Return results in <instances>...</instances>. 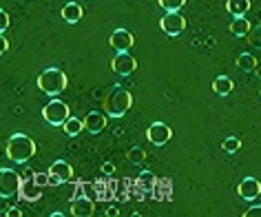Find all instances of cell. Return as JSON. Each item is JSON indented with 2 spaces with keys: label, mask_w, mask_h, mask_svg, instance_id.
Here are the masks:
<instances>
[{
  "label": "cell",
  "mask_w": 261,
  "mask_h": 217,
  "mask_svg": "<svg viewBox=\"0 0 261 217\" xmlns=\"http://www.w3.org/2000/svg\"><path fill=\"white\" fill-rule=\"evenodd\" d=\"M130 107H133V95L124 87H113L104 98V113L109 117H124Z\"/></svg>",
  "instance_id": "6da1fadb"
},
{
  "label": "cell",
  "mask_w": 261,
  "mask_h": 217,
  "mask_svg": "<svg viewBox=\"0 0 261 217\" xmlns=\"http://www.w3.org/2000/svg\"><path fill=\"white\" fill-rule=\"evenodd\" d=\"M82 190H84V195H89V197H91V200H93V202L97 200V193H95V190L91 188V186H82Z\"/></svg>",
  "instance_id": "4dcf8cb0"
},
{
  "label": "cell",
  "mask_w": 261,
  "mask_h": 217,
  "mask_svg": "<svg viewBox=\"0 0 261 217\" xmlns=\"http://www.w3.org/2000/svg\"><path fill=\"white\" fill-rule=\"evenodd\" d=\"M160 29L166 36H179L186 29V20L184 16H179V11H166L160 20Z\"/></svg>",
  "instance_id": "8992f818"
},
{
  "label": "cell",
  "mask_w": 261,
  "mask_h": 217,
  "mask_svg": "<svg viewBox=\"0 0 261 217\" xmlns=\"http://www.w3.org/2000/svg\"><path fill=\"white\" fill-rule=\"evenodd\" d=\"M0 20H3V25H0V34H5V31L9 29V14L7 11H0Z\"/></svg>",
  "instance_id": "4316f807"
},
{
  "label": "cell",
  "mask_w": 261,
  "mask_h": 217,
  "mask_svg": "<svg viewBox=\"0 0 261 217\" xmlns=\"http://www.w3.org/2000/svg\"><path fill=\"white\" fill-rule=\"evenodd\" d=\"M93 204L95 202L89 195H84V190L82 193H75V197L71 200V213L75 217H89V215H93Z\"/></svg>",
  "instance_id": "30bf717a"
},
{
  "label": "cell",
  "mask_w": 261,
  "mask_h": 217,
  "mask_svg": "<svg viewBox=\"0 0 261 217\" xmlns=\"http://www.w3.org/2000/svg\"><path fill=\"white\" fill-rule=\"evenodd\" d=\"M36 155V142L24 133H16L7 142V157L16 164H24Z\"/></svg>",
  "instance_id": "7a4b0ae2"
},
{
  "label": "cell",
  "mask_w": 261,
  "mask_h": 217,
  "mask_svg": "<svg viewBox=\"0 0 261 217\" xmlns=\"http://www.w3.org/2000/svg\"><path fill=\"white\" fill-rule=\"evenodd\" d=\"M254 71H257V76L261 78V64H257V69H254Z\"/></svg>",
  "instance_id": "d6a6232c"
},
{
  "label": "cell",
  "mask_w": 261,
  "mask_h": 217,
  "mask_svg": "<svg viewBox=\"0 0 261 217\" xmlns=\"http://www.w3.org/2000/svg\"><path fill=\"white\" fill-rule=\"evenodd\" d=\"M18 195H20L22 200H27V202H36V200H40V197H42V186H38L36 180H34V175H31L29 180L22 182L20 193H18Z\"/></svg>",
  "instance_id": "4fadbf2b"
},
{
  "label": "cell",
  "mask_w": 261,
  "mask_h": 217,
  "mask_svg": "<svg viewBox=\"0 0 261 217\" xmlns=\"http://www.w3.org/2000/svg\"><path fill=\"white\" fill-rule=\"evenodd\" d=\"M257 58H254L252 54H239V58H237V67L241 69V71H254L257 69Z\"/></svg>",
  "instance_id": "ffe728a7"
},
{
  "label": "cell",
  "mask_w": 261,
  "mask_h": 217,
  "mask_svg": "<svg viewBox=\"0 0 261 217\" xmlns=\"http://www.w3.org/2000/svg\"><path fill=\"white\" fill-rule=\"evenodd\" d=\"M259 95H261V91H259Z\"/></svg>",
  "instance_id": "836d02e7"
},
{
  "label": "cell",
  "mask_w": 261,
  "mask_h": 217,
  "mask_svg": "<svg viewBox=\"0 0 261 217\" xmlns=\"http://www.w3.org/2000/svg\"><path fill=\"white\" fill-rule=\"evenodd\" d=\"M237 193H239L241 200H246V202L257 200V197L261 195V182L257 180V177H244L237 186Z\"/></svg>",
  "instance_id": "9c48e42d"
},
{
  "label": "cell",
  "mask_w": 261,
  "mask_h": 217,
  "mask_svg": "<svg viewBox=\"0 0 261 217\" xmlns=\"http://www.w3.org/2000/svg\"><path fill=\"white\" fill-rule=\"evenodd\" d=\"M155 182H158V180H155L153 173H142L140 175V184H144L146 188H155Z\"/></svg>",
  "instance_id": "484cf974"
},
{
  "label": "cell",
  "mask_w": 261,
  "mask_h": 217,
  "mask_svg": "<svg viewBox=\"0 0 261 217\" xmlns=\"http://www.w3.org/2000/svg\"><path fill=\"white\" fill-rule=\"evenodd\" d=\"M113 171H115V166L111 162H107V164H102V173L104 175H113Z\"/></svg>",
  "instance_id": "f546056e"
},
{
  "label": "cell",
  "mask_w": 261,
  "mask_h": 217,
  "mask_svg": "<svg viewBox=\"0 0 261 217\" xmlns=\"http://www.w3.org/2000/svg\"><path fill=\"white\" fill-rule=\"evenodd\" d=\"M221 149H224V153H237V151L241 149V140L239 137H234V135H230V137H226L224 142H221Z\"/></svg>",
  "instance_id": "44dd1931"
},
{
  "label": "cell",
  "mask_w": 261,
  "mask_h": 217,
  "mask_svg": "<svg viewBox=\"0 0 261 217\" xmlns=\"http://www.w3.org/2000/svg\"><path fill=\"white\" fill-rule=\"evenodd\" d=\"M133 42H135V38L128 29H115L109 38V44L115 51H128L130 47H133Z\"/></svg>",
  "instance_id": "7c38bea8"
},
{
  "label": "cell",
  "mask_w": 261,
  "mask_h": 217,
  "mask_svg": "<svg viewBox=\"0 0 261 217\" xmlns=\"http://www.w3.org/2000/svg\"><path fill=\"white\" fill-rule=\"evenodd\" d=\"M250 29H252V25L248 22V18H246V16L232 18V22H230V34H232L234 38H248Z\"/></svg>",
  "instance_id": "9a60e30c"
},
{
  "label": "cell",
  "mask_w": 261,
  "mask_h": 217,
  "mask_svg": "<svg viewBox=\"0 0 261 217\" xmlns=\"http://www.w3.org/2000/svg\"><path fill=\"white\" fill-rule=\"evenodd\" d=\"M49 173H51V175H56L60 182L73 180V168H71V164H69V162H64V160H58V162L51 164Z\"/></svg>",
  "instance_id": "5bb4252c"
},
{
  "label": "cell",
  "mask_w": 261,
  "mask_h": 217,
  "mask_svg": "<svg viewBox=\"0 0 261 217\" xmlns=\"http://www.w3.org/2000/svg\"><path fill=\"white\" fill-rule=\"evenodd\" d=\"M0 44H3V47H0V51H7V49H9V40L5 38V34H3V40H0Z\"/></svg>",
  "instance_id": "1f68e13d"
},
{
  "label": "cell",
  "mask_w": 261,
  "mask_h": 217,
  "mask_svg": "<svg viewBox=\"0 0 261 217\" xmlns=\"http://www.w3.org/2000/svg\"><path fill=\"white\" fill-rule=\"evenodd\" d=\"M22 177L11 168H0V197L3 200H9L14 197L16 193H20V186H22Z\"/></svg>",
  "instance_id": "277c9868"
},
{
  "label": "cell",
  "mask_w": 261,
  "mask_h": 217,
  "mask_svg": "<svg viewBox=\"0 0 261 217\" xmlns=\"http://www.w3.org/2000/svg\"><path fill=\"white\" fill-rule=\"evenodd\" d=\"M107 113H100V111H91V113L84 117V131H89V135H100L104 129H107Z\"/></svg>",
  "instance_id": "8fae6325"
},
{
  "label": "cell",
  "mask_w": 261,
  "mask_h": 217,
  "mask_svg": "<svg viewBox=\"0 0 261 217\" xmlns=\"http://www.w3.org/2000/svg\"><path fill=\"white\" fill-rule=\"evenodd\" d=\"M244 217H261V206H250L244 213Z\"/></svg>",
  "instance_id": "83f0119b"
},
{
  "label": "cell",
  "mask_w": 261,
  "mask_h": 217,
  "mask_svg": "<svg viewBox=\"0 0 261 217\" xmlns=\"http://www.w3.org/2000/svg\"><path fill=\"white\" fill-rule=\"evenodd\" d=\"M67 74L60 69H56V67H51V69H44L40 76H38V89L42 91L44 95H51V98H56V95H60L64 89H67Z\"/></svg>",
  "instance_id": "3957f363"
},
{
  "label": "cell",
  "mask_w": 261,
  "mask_h": 217,
  "mask_svg": "<svg viewBox=\"0 0 261 217\" xmlns=\"http://www.w3.org/2000/svg\"><path fill=\"white\" fill-rule=\"evenodd\" d=\"M34 180H36V184L38 186H51V173H36L34 175Z\"/></svg>",
  "instance_id": "d4e9b609"
},
{
  "label": "cell",
  "mask_w": 261,
  "mask_h": 217,
  "mask_svg": "<svg viewBox=\"0 0 261 217\" xmlns=\"http://www.w3.org/2000/svg\"><path fill=\"white\" fill-rule=\"evenodd\" d=\"M62 129H64V133H67L69 137H75V135H80L82 131H84V120H80V117H73V115H71L69 120L62 124Z\"/></svg>",
  "instance_id": "d6986e66"
},
{
  "label": "cell",
  "mask_w": 261,
  "mask_h": 217,
  "mask_svg": "<svg viewBox=\"0 0 261 217\" xmlns=\"http://www.w3.org/2000/svg\"><path fill=\"white\" fill-rule=\"evenodd\" d=\"M111 67H113V71H115L117 76L126 78V76H130L135 69H138V62H135V58L130 56L128 51H117V56L113 58Z\"/></svg>",
  "instance_id": "52a82bcc"
},
{
  "label": "cell",
  "mask_w": 261,
  "mask_h": 217,
  "mask_svg": "<svg viewBox=\"0 0 261 217\" xmlns=\"http://www.w3.org/2000/svg\"><path fill=\"white\" fill-rule=\"evenodd\" d=\"M82 7L77 3H67L62 7V18H64V22H69V25H75V22H80L82 20Z\"/></svg>",
  "instance_id": "e0dca14e"
},
{
  "label": "cell",
  "mask_w": 261,
  "mask_h": 217,
  "mask_svg": "<svg viewBox=\"0 0 261 217\" xmlns=\"http://www.w3.org/2000/svg\"><path fill=\"white\" fill-rule=\"evenodd\" d=\"M5 217H22V213H20V208H7L3 213Z\"/></svg>",
  "instance_id": "f1b7e54d"
},
{
  "label": "cell",
  "mask_w": 261,
  "mask_h": 217,
  "mask_svg": "<svg viewBox=\"0 0 261 217\" xmlns=\"http://www.w3.org/2000/svg\"><path fill=\"white\" fill-rule=\"evenodd\" d=\"M248 42H250V47L261 49V25H254V27L250 29V34H248Z\"/></svg>",
  "instance_id": "7402d4cb"
},
{
  "label": "cell",
  "mask_w": 261,
  "mask_h": 217,
  "mask_svg": "<svg viewBox=\"0 0 261 217\" xmlns=\"http://www.w3.org/2000/svg\"><path fill=\"white\" fill-rule=\"evenodd\" d=\"M42 117H44V120H47L49 124H54V127H62V124L71 117L67 102H62V100H51L47 107L42 109Z\"/></svg>",
  "instance_id": "5b68a950"
},
{
  "label": "cell",
  "mask_w": 261,
  "mask_h": 217,
  "mask_svg": "<svg viewBox=\"0 0 261 217\" xmlns=\"http://www.w3.org/2000/svg\"><path fill=\"white\" fill-rule=\"evenodd\" d=\"M226 11L232 18L246 16L248 11H250V0H226Z\"/></svg>",
  "instance_id": "ac0fdd59"
},
{
  "label": "cell",
  "mask_w": 261,
  "mask_h": 217,
  "mask_svg": "<svg viewBox=\"0 0 261 217\" xmlns=\"http://www.w3.org/2000/svg\"><path fill=\"white\" fill-rule=\"evenodd\" d=\"M128 162L130 164H142V162H144V157H146V151L144 149H140V147H133V149H130L128 151Z\"/></svg>",
  "instance_id": "cb8c5ba5"
},
{
  "label": "cell",
  "mask_w": 261,
  "mask_h": 217,
  "mask_svg": "<svg viewBox=\"0 0 261 217\" xmlns=\"http://www.w3.org/2000/svg\"><path fill=\"white\" fill-rule=\"evenodd\" d=\"M232 89H234V82L230 80V78L228 76H217L213 80V93L215 95H230L232 93Z\"/></svg>",
  "instance_id": "2e32d148"
},
{
  "label": "cell",
  "mask_w": 261,
  "mask_h": 217,
  "mask_svg": "<svg viewBox=\"0 0 261 217\" xmlns=\"http://www.w3.org/2000/svg\"><path fill=\"white\" fill-rule=\"evenodd\" d=\"M158 3L164 11H179L186 5V0H158Z\"/></svg>",
  "instance_id": "603a6c76"
},
{
  "label": "cell",
  "mask_w": 261,
  "mask_h": 217,
  "mask_svg": "<svg viewBox=\"0 0 261 217\" xmlns=\"http://www.w3.org/2000/svg\"><path fill=\"white\" fill-rule=\"evenodd\" d=\"M146 137H148V142L151 144H155V147H164V144L173 137V131L164 122H153L151 127H148V131H146Z\"/></svg>",
  "instance_id": "ba28073f"
}]
</instances>
